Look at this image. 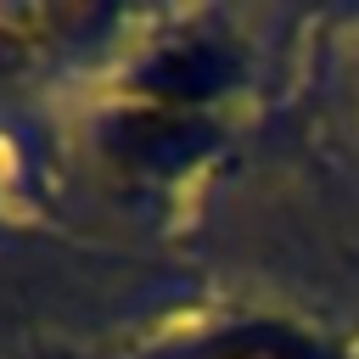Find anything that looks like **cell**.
<instances>
[{"label": "cell", "instance_id": "6da1fadb", "mask_svg": "<svg viewBox=\"0 0 359 359\" xmlns=\"http://www.w3.org/2000/svg\"><path fill=\"white\" fill-rule=\"evenodd\" d=\"M213 359H309L297 342H286V337H236V342H224Z\"/></svg>", "mask_w": 359, "mask_h": 359}]
</instances>
